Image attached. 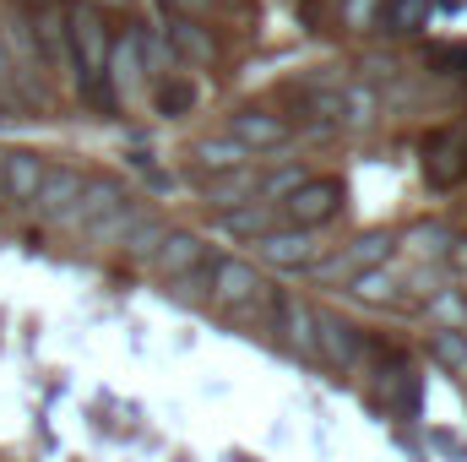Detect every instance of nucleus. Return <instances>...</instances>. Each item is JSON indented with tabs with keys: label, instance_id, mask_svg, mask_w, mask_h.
<instances>
[{
	"label": "nucleus",
	"instance_id": "f257e3e1",
	"mask_svg": "<svg viewBox=\"0 0 467 462\" xmlns=\"http://www.w3.org/2000/svg\"><path fill=\"white\" fill-rule=\"evenodd\" d=\"M391 256H397V234L364 229V234H353L348 245H337L332 256H316V261H310V272H316V283H337V289H348L358 272L386 267Z\"/></svg>",
	"mask_w": 467,
	"mask_h": 462
},
{
	"label": "nucleus",
	"instance_id": "f03ea898",
	"mask_svg": "<svg viewBox=\"0 0 467 462\" xmlns=\"http://www.w3.org/2000/svg\"><path fill=\"white\" fill-rule=\"evenodd\" d=\"M66 44H71V77L88 82V77H104L109 66V44H115V27L104 11L93 5H71L66 11Z\"/></svg>",
	"mask_w": 467,
	"mask_h": 462
},
{
	"label": "nucleus",
	"instance_id": "7ed1b4c3",
	"mask_svg": "<svg viewBox=\"0 0 467 462\" xmlns=\"http://www.w3.org/2000/svg\"><path fill=\"white\" fill-rule=\"evenodd\" d=\"M343 180H321V174H305V185L299 191H288L283 202H277V224L283 229H321V224H332L337 213H343Z\"/></svg>",
	"mask_w": 467,
	"mask_h": 462
},
{
	"label": "nucleus",
	"instance_id": "20e7f679",
	"mask_svg": "<svg viewBox=\"0 0 467 462\" xmlns=\"http://www.w3.org/2000/svg\"><path fill=\"white\" fill-rule=\"evenodd\" d=\"M364 359H369V338H364V327H353L348 316H337V310H316V364L358 370Z\"/></svg>",
	"mask_w": 467,
	"mask_h": 462
},
{
	"label": "nucleus",
	"instance_id": "39448f33",
	"mask_svg": "<svg viewBox=\"0 0 467 462\" xmlns=\"http://www.w3.org/2000/svg\"><path fill=\"white\" fill-rule=\"evenodd\" d=\"M261 289H266L261 267H250V261H239V256H213V267H207V305H213V310L244 305V299H255Z\"/></svg>",
	"mask_w": 467,
	"mask_h": 462
},
{
	"label": "nucleus",
	"instance_id": "423d86ee",
	"mask_svg": "<svg viewBox=\"0 0 467 462\" xmlns=\"http://www.w3.org/2000/svg\"><path fill=\"white\" fill-rule=\"evenodd\" d=\"M272 332H277V343L288 348L299 364H316V305H310V299H299V294H277Z\"/></svg>",
	"mask_w": 467,
	"mask_h": 462
},
{
	"label": "nucleus",
	"instance_id": "0eeeda50",
	"mask_svg": "<svg viewBox=\"0 0 467 462\" xmlns=\"http://www.w3.org/2000/svg\"><path fill=\"white\" fill-rule=\"evenodd\" d=\"M424 180H430V191H451L467 180V125L435 131L424 142Z\"/></svg>",
	"mask_w": 467,
	"mask_h": 462
},
{
	"label": "nucleus",
	"instance_id": "6e6552de",
	"mask_svg": "<svg viewBox=\"0 0 467 462\" xmlns=\"http://www.w3.org/2000/svg\"><path fill=\"white\" fill-rule=\"evenodd\" d=\"M255 250H261L266 267L299 272V267H310V261L321 256V229H283V224H277L266 239H255Z\"/></svg>",
	"mask_w": 467,
	"mask_h": 462
},
{
	"label": "nucleus",
	"instance_id": "1a4fd4ad",
	"mask_svg": "<svg viewBox=\"0 0 467 462\" xmlns=\"http://www.w3.org/2000/svg\"><path fill=\"white\" fill-rule=\"evenodd\" d=\"M44 152H27V147H16V152H5L0 158V196L11 202V207H33L38 202V185H44Z\"/></svg>",
	"mask_w": 467,
	"mask_h": 462
},
{
	"label": "nucleus",
	"instance_id": "9d476101",
	"mask_svg": "<svg viewBox=\"0 0 467 462\" xmlns=\"http://www.w3.org/2000/svg\"><path fill=\"white\" fill-rule=\"evenodd\" d=\"M119 202H130V191L119 185L115 174H88V185H82V196L55 218L60 229H88L99 213H109V207H119Z\"/></svg>",
	"mask_w": 467,
	"mask_h": 462
},
{
	"label": "nucleus",
	"instance_id": "9b49d317",
	"mask_svg": "<svg viewBox=\"0 0 467 462\" xmlns=\"http://www.w3.org/2000/svg\"><path fill=\"white\" fill-rule=\"evenodd\" d=\"M202 256H213L202 234H191V229H163L158 250H152L147 261H152V272H158V278H169V283H174V278H185V272H191Z\"/></svg>",
	"mask_w": 467,
	"mask_h": 462
},
{
	"label": "nucleus",
	"instance_id": "f8f14e48",
	"mask_svg": "<svg viewBox=\"0 0 467 462\" xmlns=\"http://www.w3.org/2000/svg\"><path fill=\"white\" fill-rule=\"evenodd\" d=\"M229 136L244 147V152H261V147L288 142V120L272 115V110H234L229 115Z\"/></svg>",
	"mask_w": 467,
	"mask_h": 462
},
{
	"label": "nucleus",
	"instance_id": "ddd939ff",
	"mask_svg": "<svg viewBox=\"0 0 467 462\" xmlns=\"http://www.w3.org/2000/svg\"><path fill=\"white\" fill-rule=\"evenodd\" d=\"M82 185H88V174H82V169H71V163H49V169H44V185H38V202H33V207H38V213L55 224V218H60V213H66V207L82 196Z\"/></svg>",
	"mask_w": 467,
	"mask_h": 462
},
{
	"label": "nucleus",
	"instance_id": "4468645a",
	"mask_svg": "<svg viewBox=\"0 0 467 462\" xmlns=\"http://www.w3.org/2000/svg\"><path fill=\"white\" fill-rule=\"evenodd\" d=\"M141 27H130V33H115V44H109V66H104V77H109V88H115L119 99L141 82Z\"/></svg>",
	"mask_w": 467,
	"mask_h": 462
},
{
	"label": "nucleus",
	"instance_id": "2eb2a0df",
	"mask_svg": "<svg viewBox=\"0 0 467 462\" xmlns=\"http://www.w3.org/2000/svg\"><path fill=\"white\" fill-rule=\"evenodd\" d=\"M277 229V207L272 202H239L229 213H218V234H229V239H266V234Z\"/></svg>",
	"mask_w": 467,
	"mask_h": 462
},
{
	"label": "nucleus",
	"instance_id": "dca6fc26",
	"mask_svg": "<svg viewBox=\"0 0 467 462\" xmlns=\"http://www.w3.org/2000/svg\"><path fill=\"white\" fill-rule=\"evenodd\" d=\"M169 49H174V60H191V66H213L218 60V38L202 27V22H169Z\"/></svg>",
	"mask_w": 467,
	"mask_h": 462
},
{
	"label": "nucleus",
	"instance_id": "f3484780",
	"mask_svg": "<svg viewBox=\"0 0 467 462\" xmlns=\"http://www.w3.org/2000/svg\"><path fill=\"white\" fill-rule=\"evenodd\" d=\"M191 158H196L202 174H229V169H239V163H250V152L234 142L229 131H223V136H202V142L191 147Z\"/></svg>",
	"mask_w": 467,
	"mask_h": 462
},
{
	"label": "nucleus",
	"instance_id": "a211bd4d",
	"mask_svg": "<svg viewBox=\"0 0 467 462\" xmlns=\"http://www.w3.org/2000/svg\"><path fill=\"white\" fill-rule=\"evenodd\" d=\"M430 11H435V0H380V27L391 33V38H408V33H424L430 27Z\"/></svg>",
	"mask_w": 467,
	"mask_h": 462
},
{
	"label": "nucleus",
	"instance_id": "6ab92c4d",
	"mask_svg": "<svg viewBox=\"0 0 467 462\" xmlns=\"http://www.w3.org/2000/svg\"><path fill=\"white\" fill-rule=\"evenodd\" d=\"M141 218H147V207H141V202H119V207H109V213H99L82 234H88L93 245H125V234L136 229Z\"/></svg>",
	"mask_w": 467,
	"mask_h": 462
},
{
	"label": "nucleus",
	"instance_id": "aec40b11",
	"mask_svg": "<svg viewBox=\"0 0 467 462\" xmlns=\"http://www.w3.org/2000/svg\"><path fill=\"white\" fill-rule=\"evenodd\" d=\"M250 196H255V169H250V163H239L229 174H207V202H213L218 213H229V207L250 202Z\"/></svg>",
	"mask_w": 467,
	"mask_h": 462
},
{
	"label": "nucleus",
	"instance_id": "412c9836",
	"mask_svg": "<svg viewBox=\"0 0 467 462\" xmlns=\"http://www.w3.org/2000/svg\"><path fill=\"white\" fill-rule=\"evenodd\" d=\"M353 299H364V305H397V267L386 261V267H369V272H358L348 283Z\"/></svg>",
	"mask_w": 467,
	"mask_h": 462
},
{
	"label": "nucleus",
	"instance_id": "4be33fe9",
	"mask_svg": "<svg viewBox=\"0 0 467 462\" xmlns=\"http://www.w3.org/2000/svg\"><path fill=\"white\" fill-rule=\"evenodd\" d=\"M380 110V99L364 88V82H343L337 88V125H369Z\"/></svg>",
	"mask_w": 467,
	"mask_h": 462
},
{
	"label": "nucleus",
	"instance_id": "5701e85b",
	"mask_svg": "<svg viewBox=\"0 0 467 462\" xmlns=\"http://www.w3.org/2000/svg\"><path fill=\"white\" fill-rule=\"evenodd\" d=\"M152 104H158V115H191L196 110V82L191 77H158Z\"/></svg>",
	"mask_w": 467,
	"mask_h": 462
},
{
	"label": "nucleus",
	"instance_id": "b1692460",
	"mask_svg": "<svg viewBox=\"0 0 467 462\" xmlns=\"http://www.w3.org/2000/svg\"><path fill=\"white\" fill-rule=\"evenodd\" d=\"M424 310H430V316L441 321V332H462V321H467V299H462V289H457V283H446V289H435Z\"/></svg>",
	"mask_w": 467,
	"mask_h": 462
},
{
	"label": "nucleus",
	"instance_id": "393cba45",
	"mask_svg": "<svg viewBox=\"0 0 467 462\" xmlns=\"http://www.w3.org/2000/svg\"><path fill=\"white\" fill-rule=\"evenodd\" d=\"M430 353H435V364H441V370L467 375V338H462V332H435V338H430Z\"/></svg>",
	"mask_w": 467,
	"mask_h": 462
},
{
	"label": "nucleus",
	"instance_id": "a878e982",
	"mask_svg": "<svg viewBox=\"0 0 467 462\" xmlns=\"http://www.w3.org/2000/svg\"><path fill=\"white\" fill-rule=\"evenodd\" d=\"M408 250L413 256H446L451 250V229L446 224H413L408 229Z\"/></svg>",
	"mask_w": 467,
	"mask_h": 462
},
{
	"label": "nucleus",
	"instance_id": "bb28decb",
	"mask_svg": "<svg viewBox=\"0 0 467 462\" xmlns=\"http://www.w3.org/2000/svg\"><path fill=\"white\" fill-rule=\"evenodd\" d=\"M305 185V169H277V174H266V180H255V202H283L288 191H299Z\"/></svg>",
	"mask_w": 467,
	"mask_h": 462
},
{
	"label": "nucleus",
	"instance_id": "cd10ccee",
	"mask_svg": "<svg viewBox=\"0 0 467 462\" xmlns=\"http://www.w3.org/2000/svg\"><path fill=\"white\" fill-rule=\"evenodd\" d=\"M337 16H343L348 33H369L375 16H380V0H337Z\"/></svg>",
	"mask_w": 467,
	"mask_h": 462
},
{
	"label": "nucleus",
	"instance_id": "c85d7f7f",
	"mask_svg": "<svg viewBox=\"0 0 467 462\" xmlns=\"http://www.w3.org/2000/svg\"><path fill=\"white\" fill-rule=\"evenodd\" d=\"M158 239H163V224H158V218H141L136 229L125 234V250H130L136 261H147V256L158 250Z\"/></svg>",
	"mask_w": 467,
	"mask_h": 462
},
{
	"label": "nucleus",
	"instance_id": "c756f323",
	"mask_svg": "<svg viewBox=\"0 0 467 462\" xmlns=\"http://www.w3.org/2000/svg\"><path fill=\"white\" fill-rule=\"evenodd\" d=\"M82 88V99L93 104V110H104V115H119V93L109 88V77H88V82H77Z\"/></svg>",
	"mask_w": 467,
	"mask_h": 462
},
{
	"label": "nucleus",
	"instance_id": "7c9ffc66",
	"mask_svg": "<svg viewBox=\"0 0 467 462\" xmlns=\"http://www.w3.org/2000/svg\"><path fill=\"white\" fill-rule=\"evenodd\" d=\"M358 71L364 77H375V82H391L402 66H397V55H386V49H375V55H358Z\"/></svg>",
	"mask_w": 467,
	"mask_h": 462
},
{
	"label": "nucleus",
	"instance_id": "2f4dec72",
	"mask_svg": "<svg viewBox=\"0 0 467 462\" xmlns=\"http://www.w3.org/2000/svg\"><path fill=\"white\" fill-rule=\"evenodd\" d=\"M158 5L169 11V22H202L213 11V0H158Z\"/></svg>",
	"mask_w": 467,
	"mask_h": 462
},
{
	"label": "nucleus",
	"instance_id": "473e14b6",
	"mask_svg": "<svg viewBox=\"0 0 467 462\" xmlns=\"http://www.w3.org/2000/svg\"><path fill=\"white\" fill-rule=\"evenodd\" d=\"M22 16H33V11H49V5H60V0H11Z\"/></svg>",
	"mask_w": 467,
	"mask_h": 462
},
{
	"label": "nucleus",
	"instance_id": "72a5a7b5",
	"mask_svg": "<svg viewBox=\"0 0 467 462\" xmlns=\"http://www.w3.org/2000/svg\"><path fill=\"white\" fill-rule=\"evenodd\" d=\"M77 5H93V11H104V16H109V11H125L130 0H77Z\"/></svg>",
	"mask_w": 467,
	"mask_h": 462
},
{
	"label": "nucleus",
	"instance_id": "f704fd0d",
	"mask_svg": "<svg viewBox=\"0 0 467 462\" xmlns=\"http://www.w3.org/2000/svg\"><path fill=\"white\" fill-rule=\"evenodd\" d=\"M0 158H5V147H0Z\"/></svg>",
	"mask_w": 467,
	"mask_h": 462
}]
</instances>
